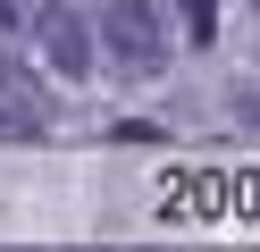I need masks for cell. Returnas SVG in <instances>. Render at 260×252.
I'll return each mask as SVG.
<instances>
[{
    "label": "cell",
    "instance_id": "1",
    "mask_svg": "<svg viewBox=\"0 0 260 252\" xmlns=\"http://www.w3.org/2000/svg\"><path fill=\"white\" fill-rule=\"evenodd\" d=\"M92 25H101V59L118 67V76L143 84V76L168 67V17H159V0H109Z\"/></svg>",
    "mask_w": 260,
    "mask_h": 252
},
{
    "label": "cell",
    "instance_id": "2",
    "mask_svg": "<svg viewBox=\"0 0 260 252\" xmlns=\"http://www.w3.org/2000/svg\"><path fill=\"white\" fill-rule=\"evenodd\" d=\"M34 42H42V59H51V67H59L68 84L101 67V59H92V50H101V25H84V17H76L68 0H51V9H34Z\"/></svg>",
    "mask_w": 260,
    "mask_h": 252
},
{
    "label": "cell",
    "instance_id": "3",
    "mask_svg": "<svg viewBox=\"0 0 260 252\" xmlns=\"http://www.w3.org/2000/svg\"><path fill=\"white\" fill-rule=\"evenodd\" d=\"M42 118H51V93L17 59H0V134H42Z\"/></svg>",
    "mask_w": 260,
    "mask_h": 252
},
{
    "label": "cell",
    "instance_id": "4",
    "mask_svg": "<svg viewBox=\"0 0 260 252\" xmlns=\"http://www.w3.org/2000/svg\"><path fill=\"white\" fill-rule=\"evenodd\" d=\"M185 25H193V42H210L218 34V0H185Z\"/></svg>",
    "mask_w": 260,
    "mask_h": 252
}]
</instances>
